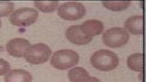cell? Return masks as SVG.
<instances>
[{
  "label": "cell",
  "mask_w": 146,
  "mask_h": 82,
  "mask_svg": "<svg viewBox=\"0 0 146 82\" xmlns=\"http://www.w3.org/2000/svg\"><path fill=\"white\" fill-rule=\"evenodd\" d=\"M117 54L110 50L101 49L94 52L90 58L94 67L102 71H109L117 67L119 64Z\"/></svg>",
  "instance_id": "obj_1"
},
{
  "label": "cell",
  "mask_w": 146,
  "mask_h": 82,
  "mask_svg": "<svg viewBox=\"0 0 146 82\" xmlns=\"http://www.w3.org/2000/svg\"><path fill=\"white\" fill-rule=\"evenodd\" d=\"M79 56L77 52L71 49H60L54 53L50 64L58 70H65L78 63Z\"/></svg>",
  "instance_id": "obj_2"
},
{
  "label": "cell",
  "mask_w": 146,
  "mask_h": 82,
  "mask_svg": "<svg viewBox=\"0 0 146 82\" xmlns=\"http://www.w3.org/2000/svg\"><path fill=\"white\" fill-rule=\"evenodd\" d=\"M52 51L47 45L39 43L31 45L27 49L24 57L32 64H42L49 60Z\"/></svg>",
  "instance_id": "obj_3"
},
{
  "label": "cell",
  "mask_w": 146,
  "mask_h": 82,
  "mask_svg": "<svg viewBox=\"0 0 146 82\" xmlns=\"http://www.w3.org/2000/svg\"><path fill=\"white\" fill-rule=\"evenodd\" d=\"M130 38L128 32L124 28L115 27L106 30L103 34V43L109 47H121L128 42Z\"/></svg>",
  "instance_id": "obj_4"
},
{
  "label": "cell",
  "mask_w": 146,
  "mask_h": 82,
  "mask_svg": "<svg viewBox=\"0 0 146 82\" xmlns=\"http://www.w3.org/2000/svg\"><path fill=\"white\" fill-rule=\"evenodd\" d=\"M86 7L80 2H68L59 7L58 15L62 19L68 20H76L86 15Z\"/></svg>",
  "instance_id": "obj_5"
},
{
  "label": "cell",
  "mask_w": 146,
  "mask_h": 82,
  "mask_svg": "<svg viewBox=\"0 0 146 82\" xmlns=\"http://www.w3.org/2000/svg\"><path fill=\"white\" fill-rule=\"evenodd\" d=\"M38 12L34 8H22L17 9L10 15L9 20L13 25L27 26L33 24L37 20Z\"/></svg>",
  "instance_id": "obj_6"
},
{
  "label": "cell",
  "mask_w": 146,
  "mask_h": 82,
  "mask_svg": "<svg viewBox=\"0 0 146 82\" xmlns=\"http://www.w3.org/2000/svg\"><path fill=\"white\" fill-rule=\"evenodd\" d=\"M31 46L29 41L25 38H14L8 41L6 49L8 54L13 57H24L27 49Z\"/></svg>",
  "instance_id": "obj_7"
},
{
  "label": "cell",
  "mask_w": 146,
  "mask_h": 82,
  "mask_svg": "<svg viewBox=\"0 0 146 82\" xmlns=\"http://www.w3.org/2000/svg\"><path fill=\"white\" fill-rule=\"evenodd\" d=\"M66 38L73 44L84 45L88 44L93 39L83 32L80 25H71L67 28L66 32Z\"/></svg>",
  "instance_id": "obj_8"
},
{
  "label": "cell",
  "mask_w": 146,
  "mask_h": 82,
  "mask_svg": "<svg viewBox=\"0 0 146 82\" xmlns=\"http://www.w3.org/2000/svg\"><path fill=\"white\" fill-rule=\"evenodd\" d=\"M80 25L83 32L88 36L93 38L101 34L104 29L103 22L96 19L87 20Z\"/></svg>",
  "instance_id": "obj_9"
},
{
  "label": "cell",
  "mask_w": 146,
  "mask_h": 82,
  "mask_svg": "<svg viewBox=\"0 0 146 82\" xmlns=\"http://www.w3.org/2000/svg\"><path fill=\"white\" fill-rule=\"evenodd\" d=\"M33 77L30 73L22 69H13L5 76V82H32Z\"/></svg>",
  "instance_id": "obj_10"
},
{
  "label": "cell",
  "mask_w": 146,
  "mask_h": 82,
  "mask_svg": "<svg viewBox=\"0 0 146 82\" xmlns=\"http://www.w3.org/2000/svg\"><path fill=\"white\" fill-rule=\"evenodd\" d=\"M143 17L141 15L130 17L125 22V27L134 34H143Z\"/></svg>",
  "instance_id": "obj_11"
},
{
  "label": "cell",
  "mask_w": 146,
  "mask_h": 82,
  "mask_svg": "<svg viewBox=\"0 0 146 82\" xmlns=\"http://www.w3.org/2000/svg\"><path fill=\"white\" fill-rule=\"evenodd\" d=\"M127 65L132 70L137 72L141 71L143 69L142 54H133L128 56L127 59Z\"/></svg>",
  "instance_id": "obj_12"
},
{
  "label": "cell",
  "mask_w": 146,
  "mask_h": 82,
  "mask_svg": "<svg viewBox=\"0 0 146 82\" xmlns=\"http://www.w3.org/2000/svg\"><path fill=\"white\" fill-rule=\"evenodd\" d=\"M68 77L70 82H78L84 78L89 76L86 69L83 67H76L68 72Z\"/></svg>",
  "instance_id": "obj_13"
},
{
  "label": "cell",
  "mask_w": 146,
  "mask_h": 82,
  "mask_svg": "<svg viewBox=\"0 0 146 82\" xmlns=\"http://www.w3.org/2000/svg\"><path fill=\"white\" fill-rule=\"evenodd\" d=\"M59 2L57 1H36L35 2V7L40 11L44 13L54 12L57 9Z\"/></svg>",
  "instance_id": "obj_14"
},
{
  "label": "cell",
  "mask_w": 146,
  "mask_h": 82,
  "mask_svg": "<svg viewBox=\"0 0 146 82\" xmlns=\"http://www.w3.org/2000/svg\"><path fill=\"white\" fill-rule=\"evenodd\" d=\"M102 2L104 7L114 11L123 10L131 3V1H103Z\"/></svg>",
  "instance_id": "obj_15"
},
{
  "label": "cell",
  "mask_w": 146,
  "mask_h": 82,
  "mask_svg": "<svg viewBox=\"0 0 146 82\" xmlns=\"http://www.w3.org/2000/svg\"><path fill=\"white\" fill-rule=\"evenodd\" d=\"M15 5L9 1H0V17L8 16L13 11Z\"/></svg>",
  "instance_id": "obj_16"
},
{
  "label": "cell",
  "mask_w": 146,
  "mask_h": 82,
  "mask_svg": "<svg viewBox=\"0 0 146 82\" xmlns=\"http://www.w3.org/2000/svg\"><path fill=\"white\" fill-rule=\"evenodd\" d=\"M11 68L9 62L3 59L0 58V76L6 74Z\"/></svg>",
  "instance_id": "obj_17"
},
{
  "label": "cell",
  "mask_w": 146,
  "mask_h": 82,
  "mask_svg": "<svg viewBox=\"0 0 146 82\" xmlns=\"http://www.w3.org/2000/svg\"><path fill=\"white\" fill-rule=\"evenodd\" d=\"M87 82H101L100 79L93 76L89 77L88 80Z\"/></svg>",
  "instance_id": "obj_18"
},
{
  "label": "cell",
  "mask_w": 146,
  "mask_h": 82,
  "mask_svg": "<svg viewBox=\"0 0 146 82\" xmlns=\"http://www.w3.org/2000/svg\"><path fill=\"white\" fill-rule=\"evenodd\" d=\"M2 21H1V20L0 19V28H1V25H2Z\"/></svg>",
  "instance_id": "obj_19"
}]
</instances>
